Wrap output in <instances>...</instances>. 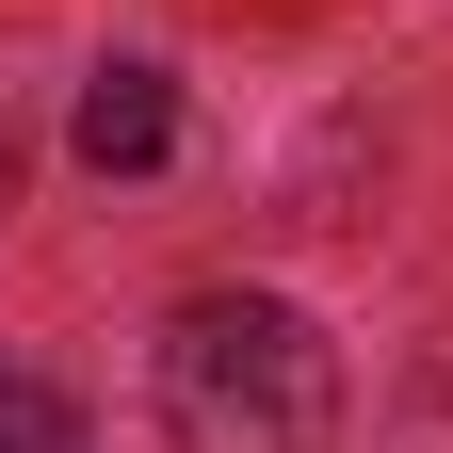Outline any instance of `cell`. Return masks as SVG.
<instances>
[{
  "label": "cell",
  "mask_w": 453,
  "mask_h": 453,
  "mask_svg": "<svg viewBox=\"0 0 453 453\" xmlns=\"http://www.w3.org/2000/svg\"><path fill=\"white\" fill-rule=\"evenodd\" d=\"M162 437L179 453H340V357L275 292H195L162 324Z\"/></svg>",
  "instance_id": "6da1fadb"
},
{
  "label": "cell",
  "mask_w": 453,
  "mask_h": 453,
  "mask_svg": "<svg viewBox=\"0 0 453 453\" xmlns=\"http://www.w3.org/2000/svg\"><path fill=\"white\" fill-rule=\"evenodd\" d=\"M0 195H17V130H0Z\"/></svg>",
  "instance_id": "277c9868"
},
{
  "label": "cell",
  "mask_w": 453,
  "mask_h": 453,
  "mask_svg": "<svg viewBox=\"0 0 453 453\" xmlns=\"http://www.w3.org/2000/svg\"><path fill=\"white\" fill-rule=\"evenodd\" d=\"M162 146H179V97H162V65H97V81H81V162H97V179H146Z\"/></svg>",
  "instance_id": "7a4b0ae2"
},
{
  "label": "cell",
  "mask_w": 453,
  "mask_h": 453,
  "mask_svg": "<svg viewBox=\"0 0 453 453\" xmlns=\"http://www.w3.org/2000/svg\"><path fill=\"white\" fill-rule=\"evenodd\" d=\"M0 453H81V405L33 388V372H0Z\"/></svg>",
  "instance_id": "3957f363"
}]
</instances>
